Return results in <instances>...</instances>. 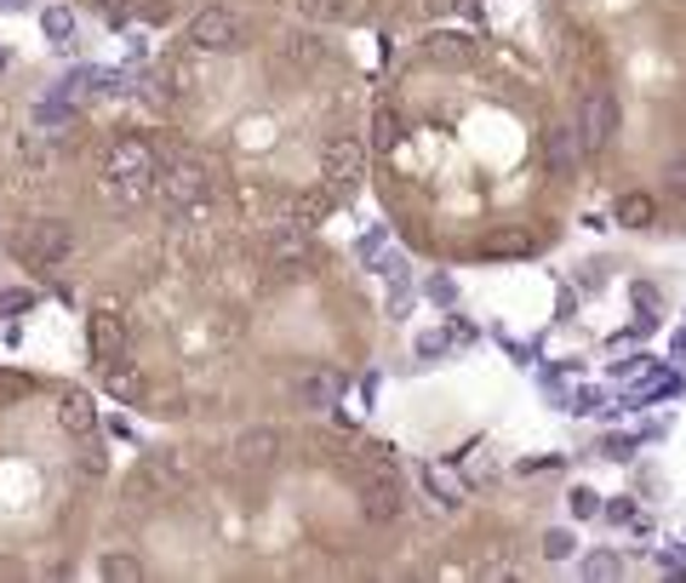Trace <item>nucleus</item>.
Masks as SVG:
<instances>
[{
	"label": "nucleus",
	"mask_w": 686,
	"mask_h": 583,
	"mask_svg": "<svg viewBox=\"0 0 686 583\" xmlns=\"http://www.w3.org/2000/svg\"><path fill=\"white\" fill-rule=\"evenodd\" d=\"M92 350H97V361H115L121 350H126V315L121 309H92Z\"/></svg>",
	"instance_id": "obj_9"
},
{
	"label": "nucleus",
	"mask_w": 686,
	"mask_h": 583,
	"mask_svg": "<svg viewBox=\"0 0 686 583\" xmlns=\"http://www.w3.org/2000/svg\"><path fill=\"white\" fill-rule=\"evenodd\" d=\"M144 18H149V23H166V18H172V7H166V0H149Z\"/></svg>",
	"instance_id": "obj_34"
},
{
	"label": "nucleus",
	"mask_w": 686,
	"mask_h": 583,
	"mask_svg": "<svg viewBox=\"0 0 686 583\" xmlns=\"http://www.w3.org/2000/svg\"><path fill=\"white\" fill-rule=\"evenodd\" d=\"M92 7H97L103 18H110V23H121V18H126V0H92Z\"/></svg>",
	"instance_id": "obj_31"
},
{
	"label": "nucleus",
	"mask_w": 686,
	"mask_h": 583,
	"mask_svg": "<svg viewBox=\"0 0 686 583\" xmlns=\"http://www.w3.org/2000/svg\"><path fill=\"white\" fill-rule=\"evenodd\" d=\"M361 514L372 527H389V521H401V487H395V475H384L377 469L372 480H366V492H361Z\"/></svg>",
	"instance_id": "obj_6"
},
{
	"label": "nucleus",
	"mask_w": 686,
	"mask_h": 583,
	"mask_svg": "<svg viewBox=\"0 0 686 583\" xmlns=\"http://www.w3.org/2000/svg\"><path fill=\"white\" fill-rule=\"evenodd\" d=\"M189 46L195 52H240L247 46V23H240L235 12H224V7H206V12H195L189 18Z\"/></svg>",
	"instance_id": "obj_4"
},
{
	"label": "nucleus",
	"mask_w": 686,
	"mask_h": 583,
	"mask_svg": "<svg viewBox=\"0 0 686 583\" xmlns=\"http://www.w3.org/2000/svg\"><path fill=\"white\" fill-rule=\"evenodd\" d=\"M630 292H635V303H641V309H658V292H652V287H646V281H635V287H630Z\"/></svg>",
	"instance_id": "obj_33"
},
{
	"label": "nucleus",
	"mask_w": 686,
	"mask_h": 583,
	"mask_svg": "<svg viewBox=\"0 0 686 583\" xmlns=\"http://www.w3.org/2000/svg\"><path fill=\"white\" fill-rule=\"evenodd\" d=\"M458 7H464V0H424L429 18H446V12H458Z\"/></svg>",
	"instance_id": "obj_32"
},
{
	"label": "nucleus",
	"mask_w": 686,
	"mask_h": 583,
	"mask_svg": "<svg viewBox=\"0 0 686 583\" xmlns=\"http://www.w3.org/2000/svg\"><path fill=\"white\" fill-rule=\"evenodd\" d=\"M103 389H110L115 400H144V372L115 355V361H103Z\"/></svg>",
	"instance_id": "obj_12"
},
{
	"label": "nucleus",
	"mask_w": 686,
	"mask_h": 583,
	"mask_svg": "<svg viewBox=\"0 0 686 583\" xmlns=\"http://www.w3.org/2000/svg\"><path fill=\"white\" fill-rule=\"evenodd\" d=\"M303 23H337L343 18V0H292Z\"/></svg>",
	"instance_id": "obj_19"
},
{
	"label": "nucleus",
	"mask_w": 686,
	"mask_h": 583,
	"mask_svg": "<svg viewBox=\"0 0 686 583\" xmlns=\"http://www.w3.org/2000/svg\"><path fill=\"white\" fill-rule=\"evenodd\" d=\"M429 58H435L440 69H469V63H475V52H469L464 34H435V41H429Z\"/></svg>",
	"instance_id": "obj_14"
},
{
	"label": "nucleus",
	"mask_w": 686,
	"mask_h": 583,
	"mask_svg": "<svg viewBox=\"0 0 686 583\" xmlns=\"http://www.w3.org/2000/svg\"><path fill=\"white\" fill-rule=\"evenodd\" d=\"M92 424H97L92 395H86V389H63V395H58V429H63V435H92Z\"/></svg>",
	"instance_id": "obj_11"
},
{
	"label": "nucleus",
	"mask_w": 686,
	"mask_h": 583,
	"mask_svg": "<svg viewBox=\"0 0 686 583\" xmlns=\"http://www.w3.org/2000/svg\"><path fill=\"white\" fill-rule=\"evenodd\" d=\"M612 223L617 229H652L658 223V200H652L646 189H624L612 200Z\"/></svg>",
	"instance_id": "obj_10"
},
{
	"label": "nucleus",
	"mask_w": 686,
	"mask_h": 583,
	"mask_svg": "<svg viewBox=\"0 0 686 583\" xmlns=\"http://www.w3.org/2000/svg\"><path fill=\"white\" fill-rule=\"evenodd\" d=\"M0 75H7V46H0Z\"/></svg>",
	"instance_id": "obj_36"
},
{
	"label": "nucleus",
	"mask_w": 686,
	"mask_h": 583,
	"mask_svg": "<svg viewBox=\"0 0 686 583\" xmlns=\"http://www.w3.org/2000/svg\"><path fill=\"white\" fill-rule=\"evenodd\" d=\"M12 252H18V263H34V269H52V263H63L69 252H75V229H69V223H58V218H41V223H23V229L12 235Z\"/></svg>",
	"instance_id": "obj_1"
},
{
	"label": "nucleus",
	"mask_w": 686,
	"mask_h": 583,
	"mask_svg": "<svg viewBox=\"0 0 686 583\" xmlns=\"http://www.w3.org/2000/svg\"><path fill=\"white\" fill-rule=\"evenodd\" d=\"M287 63H298V69L321 63V41H315V34H292V41H287Z\"/></svg>",
	"instance_id": "obj_21"
},
{
	"label": "nucleus",
	"mask_w": 686,
	"mask_h": 583,
	"mask_svg": "<svg viewBox=\"0 0 686 583\" xmlns=\"http://www.w3.org/2000/svg\"><path fill=\"white\" fill-rule=\"evenodd\" d=\"M424 298H429V303H440V309H453V303H458V287H453V281H429V287H424Z\"/></svg>",
	"instance_id": "obj_30"
},
{
	"label": "nucleus",
	"mask_w": 686,
	"mask_h": 583,
	"mask_svg": "<svg viewBox=\"0 0 686 583\" xmlns=\"http://www.w3.org/2000/svg\"><path fill=\"white\" fill-rule=\"evenodd\" d=\"M424 487H429V498H435L440 509H458V503H464V492H458L446 475H435V469H424Z\"/></svg>",
	"instance_id": "obj_20"
},
{
	"label": "nucleus",
	"mask_w": 686,
	"mask_h": 583,
	"mask_svg": "<svg viewBox=\"0 0 686 583\" xmlns=\"http://www.w3.org/2000/svg\"><path fill=\"white\" fill-rule=\"evenodd\" d=\"M29 7V0H0V12H23Z\"/></svg>",
	"instance_id": "obj_35"
},
{
	"label": "nucleus",
	"mask_w": 686,
	"mask_h": 583,
	"mask_svg": "<svg viewBox=\"0 0 686 583\" xmlns=\"http://www.w3.org/2000/svg\"><path fill=\"white\" fill-rule=\"evenodd\" d=\"M401 115H389V110H377V121H372V137H377V149H395L401 144Z\"/></svg>",
	"instance_id": "obj_22"
},
{
	"label": "nucleus",
	"mask_w": 686,
	"mask_h": 583,
	"mask_svg": "<svg viewBox=\"0 0 686 583\" xmlns=\"http://www.w3.org/2000/svg\"><path fill=\"white\" fill-rule=\"evenodd\" d=\"M612 137H617V97L606 86H590L578 103V144L583 155H606Z\"/></svg>",
	"instance_id": "obj_2"
},
{
	"label": "nucleus",
	"mask_w": 686,
	"mask_h": 583,
	"mask_svg": "<svg viewBox=\"0 0 686 583\" xmlns=\"http://www.w3.org/2000/svg\"><path fill=\"white\" fill-rule=\"evenodd\" d=\"M281 446H287L281 429H263L258 424V429H247V435L235 440V464L240 469H269V464H281Z\"/></svg>",
	"instance_id": "obj_7"
},
{
	"label": "nucleus",
	"mask_w": 686,
	"mask_h": 583,
	"mask_svg": "<svg viewBox=\"0 0 686 583\" xmlns=\"http://www.w3.org/2000/svg\"><path fill=\"white\" fill-rule=\"evenodd\" d=\"M583 577H595V583L624 577V555H617V549H590V555H583Z\"/></svg>",
	"instance_id": "obj_15"
},
{
	"label": "nucleus",
	"mask_w": 686,
	"mask_h": 583,
	"mask_svg": "<svg viewBox=\"0 0 686 583\" xmlns=\"http://www.w3.org/2000/svg\"><path fill=\"white\" fill-rule=\"evenodd\" d=\"M361 171H366V155H361L355 137H332L326 144V184L350 189V184H361Z\"/></svg>",
	"instance_id": "obj_8"
},
{
	"label": "nucleus",
	"mask_w": 686,
	"mask_h": 583,
	"mask_svg": "<svg viewBox=\"0 0 686 583\" xmlns=\"http://www.w3.org/2000/svg\"><path fill=\"white\" fill-rule=\"evenodd\" d=\"M41 29H46L52 46H69V41H75V12H69V7H46L41 12Z\"/></svg>",
	"instance_id": "obj_16"
},
{
	"label": "nucleus",
	"mask_w": 686,
	"mask_h": 583,
	"mask_svg": "<svg viewBox=\"0 0 686 583\" xmlns=\"http://www.w3.org/2000/svg\"><path fill=\"white\" fill-rule=\"evenodd\" d=\"M69 121H75V103H69V97L34 103V126H69Z\"/></svg>",
	"instance_id": "obj_18"
},
{
	"label": "nucleus",
	"mask_w": 686,
	"mask_h": 583,
	"mask_svg": "<svg viewBox=\"0 0 686 583\" xmlns=\"http://www.w3.org/2000/svg\"><path fill=\"white\" fill-rule=\"evenodd\" d=\"M97 572L110 577V583H144V566H137L132 555H103V561H97Z\"/></svg>",
	"instance_id": "obj_17"
},
{
	"label": "nucleus",
	"mask_w": 686,
	"mask_h": 583,
	"mask_svg": "<svg viewBox=\"0 0 686 583\" xmlns=\"http://www.w3.org/2000/svg\"><path fill=\"white\" fill-rule=\"evenodd\" d=\"M578 149H583V144H578L567 126H549V132H543V160H549V171H555V178H567V171H572Z\"/></svg>",
	"instance_id": "obj_13"
},
{
	"label": "nucleus",
	"mask_w": 686,
	"mask_h": 583,
	"mask_svg": "<svg viewBox=\"0 0 686 583\" xmlns=\"http://www.w3.org/2000/svg\"><path fill=\"white\" fill-rule=\"evenodd\" d=\"M29 309H34V292L29 287H7V292H0V315H29Z\"/></svg>",
	"instance_id": "obj_24"
},
{
	"label": "nucleus",
	"mask_w": 686,
	"mask_h": 583,
	"mask_svg": "<svg viewBox=\"0 0 686 583\" xmlns=\"http://www.w3.org/2000/svg\"><path fill=\"white\" fill-rule=\"evenodd\" d=\"M155 178H160V200L178 206V212H189V206L206 200V166H200V160H184V155H178V160H166Z\"/></svg>",
	"instance_id": "obj_5"
},
{
	"label": "nucleus",
	"mask_w": 686,
	"mask_h": 583,
	"mask_svg": "<svg viewBox=\"0 0 686 583\" xmlns=\"http://www.w3.org/2000/svg\"><path fill=\"white\" fill-rule=\"evenodd\" d=\"M601 514H606L612 527H641V514L630 509V498H617V503H612V509H601Z\"/></svg>",
	"instance_id": "obj_29"
},
{
	"label": "nucleus",
	"mask_w": 686,
	"mask_h": 583,
	"mask_svg": "<svg viewBox=\"0 0 686 583\" xmlns=\"http://www.w3.org/2000/svg\"><path fill=\"white\" fill-rule=\"evenodd\" d=\"M572 549H578L572 532H549V538H543V555H549V561H572Z\"/></svg>",
	"instance_id": "obj_27"
},
{
	"label": "nucleus",
	"mask_w": 686,
	"mask_h": 583,
	"mask_svg": "<svg viewBox=\"0 0 686 583\" xmlns=\"http://www.w3.org/2000/svg\"><path fill=\"white\" fill-rule=\"evenodd\" d=\"M298 395H303L309 406H332L337 389H332V377H326V372H315V377H303V384H298Z\"/></svg>",
	"instance_id": "obj_23"
},
{
	"label": "nucleus",
	"mask_w": 686,
	"mask_h": 583,
	"mask_svg": "<svg viewBox=\"0 0 686 583\" xmlns=\"http://www.w3.org/2000/svg\"><path fill=\"white\" fill-rule=\"evenodd\" d=\"M567 503H572V521H595V514H601V498H595L590 487H572Z\"/></svg>",
	"instance_id": "obj_26"
},
{
	"label": "nucleus",
	"mask_w": 686,
	"mask_h": 583,
	"mask_svg": "<svg viewBox=\"0 0 686 583\" xmlns=\"http://www.w3.org/2000/svg\"><path fill=\"white\" fill-rule=\"evenodd\" d=\"M664 189H669V195H675V200H686V155H680V160H669V166H664Z\"/></svg>",
	"instance_id": "obj_28"
},
{
	"label": "nucleus",
	"mask_w": 686,
	"mask_h": 583,
	"mask_svg": "<svg viewBox=\"0 0 686 583\" xmlns=\"http://www.w3.org/2000/svg\"><path fill=\"white\" fill-rule=\"evenodd\" d=\"M303 252H309V235H303V229H298V235H292V229L274 235V258H287V263H292V258H303Z\"/></svg>",
	"instance_id": "obj_25"
},
{
	"label": "nucleus",
	"mask_w": 686,
	"mask_h": 583,
	"mask_svg": "<svg viewBox=\"0 0 686 583\" xmlns=\"http://www.w3.org/2000/svg\"><path fill=\"white\" fill-rule=\"evenodd\" d=\"M103 166H110V184H115L121 195H144V189L155 184V171H160L144 137H121V144L110 149V160H103Z\"/></svg>",
	"instance_id": "obj_3"
}]
</instances>
